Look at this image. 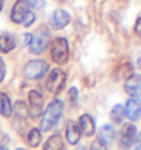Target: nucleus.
I'll return each mask as SVG.
<instances>
[{
  "label": "nucleus",
  "instance_id": "obj_1",
  "mask_svg": "<svg viewBox=\"0 0 141 150\" xmlns=\"http://www.w3.org/2000/svg\"><path fill=\"white\" fill-rule=\"evenodd\" d=\"M64 112V102L55 99L53 102L49 103V106L46 111L43 112V118H41V132H50L53 129Z\"/></svg>",
  "mask_w": 141,
  "mask_h": 150
},
{
  "label": "nucleus",
  "instance_id": "obj_22",
  "mask_svg": "<svg viewBox=\"0 0 141 150\" xmlns=\"http://www.w3.org/2000/svg\"><path fill=\"white\" fill-rule=\"evenodd\" d=\"M5 74H6V65H5V62H3V59L0 58V82H3Z\"/></svg>",
  "mask_w": 141,
  "mask_h": 150
},
{
  "label": "nucleus",
  "instance_id": "obj_21",
  "mask_svg": "<svg viewBox=\"0 0 141 150\" xmlns=\"http://www.w3.org/2000/svg\"><path fill=\"white\" fill-rule=\"evenodd\" d=\"M90 150H106V144L102 143V141L97 138V139H94L91 146H90Z\"/></svg>",
  "mask_w": 141,
  "mask_h": 150
},
{
  "label": "nucleus",
  "instance_id": "obj_5",
  "mask_svg": "<svg viewBox=\"0 0 141 150\" xmlns=\"http://www.w3.org/2000/svg\"><path fill=\"white\" fill-rule=\"evenodd\" d=\"M65 81H67V74L62 71V70L61 68H53L49 73L46 86H47V90L52 94H59L61 91H62L64 85H65Z\"/></svg>",
  "mask_w": 141,
  "mask_h": 150
},
{
  "label": "nucleus",
  "instance_id": "obj_13",
  "mask_svg": "<svg viewBox=\"0 0 141 150\" xmlns=\"http://www.w3.org/2000/svg\"><path fill=\"white\" fill-rule=\"evenodd\" d=\"M79 129H81V134H84V135H86V137L94 135L96 125H94L93 117L88 115V114H84V115H81V118H79Z\"/></svg>",
  "mask_w": 141,
  "mask_h": 150
},
{
  "label": "nucleus",
  "instance_id": "obj_19",
  "mask_svg": "<svg viewBox=\"0 0 141 150\" xmlns=\"http://www.w3.org/2000/svg\"><path fill=\"white\" fill-rule=\"evenodd\" d=\"M41 139H43V135H41V130L40 129H30V132L28 134V143L30 147H38L41 144Z\"/></svg>",
  "mask_w": 141,
  "mask_h": 150
},
{
  "label": "nucleus",
  "instance_id": "obj_29",
  "mask_svg": "<svg viewBox=\"0 0 141 150\" xmlns=\"http://www.w3.org/2000/svg\"><path fill=\"white\" fill-rule=\"evenodd\" d=\"M2 8H3V0H0V11H2Z\"/></svg>",
  "mask_w": 141,
  "mask_h": 150
},
{
  "label": "nucleus",
  "instance_id": "obj_15",
  "mask_svg": "<svg viewBox=\"0 0 141 150\" xmlns=\"http://www.w3.org/2000/svg\"><path fill=\"white\" fill-rule=\"evenodd\" d=\"M15 49V38L11 33H3L0 35V52L3 53H9V52Z\"/></svg>",
  "mask_w": 141,
  "mask_h": 150
},
{
  "label": "nucleus",
  "instance_id": "obj_10",
  "mask_svg": "<svg viewBox=\"0 0 141 150\" xmlns=\"http://www.w3.org/2000/svg\"><path fill=\"white\" fill-rule=\"evenodd\" d=\"M125 115L132 120V121H137L141 115V99H129L126 102V106H125Z\"/></svg>",
  "mask_w": 141,
  "mask_h": 150
},
{
  "label": "nucleus",
  "instance_id": "obj_11",
  "mask_svg": "<svg viewBox=\"0 0 141 150\" xmlns=\"http://www.w3.org/2000/svg\"><path fill=\"white\" fill-rule=\"evenodd\" d=\"M68 23H70V15L64 9H56L53 12V15H52V18H50V26L56 30L64 29Z\"/></svg>",
  "mask_w": 141,
  "mask_h": 150
},
{
  "label": "nucleus",
  "instance_id": "obj_20",
  "mask_svg": "<svg viewBox=\"0 0 141 150\" xmlns=\"http://www.w3.org/2000/svg\"><path fill=\"white\" fill-rule=\"evenodd\" d=\"M15 115L21 120L28 117V106H26L24 102H17L15 103Z\"/></svg>",
  "mask_w": 141,
  "mask_h": 150
},
{
  "label": "nucleus",
  "instance_id": "obj_18",
  "mask_svg": "<svg viewBox=\"0 0 141 150\" xmlns=\"http://www.w3.org/2000/svg\"><path fill=\"white\" fill-rule=\"evenodd\" d=\"M109 117H111L112 123L121 125L123 120H125V106H123V105H115V106H112V109L109 112Z\"/></svg>",
  "mask_w": 141,
  "mask_h": 150
},
{
  "label": "nucleus",
  "instance_id": "obj_23",
  "mask_svg": "<svg viewBox=\"0 0 141 150\" xmlns=\"http://www.w3.org/2000/svg\"><path fill=\"white\" fill-rule=\"evenodd\" d=\"M26 2L29 3V6L32 5L35 8H43L44 5H46V3H44V0H26Z\"/></svg>",
  "mask_w": 141,
  "mask_h": 150
},
{
  "label": "nucleus",
  "instance_id": "obj_24",
  "mask_svg": "<svg viewBox=\"0 0 141 150\" xmlns=\"http://www.w3.org/2000/svg\"><path fill=\"white\" fill-rule=\"evenodd\" d=\"M70 100H72L73 103L77 100V90H76V88H72V90H70Z\"/></svg>",
  "mask_w": 141,
  "mask_h": 150
},
{
  "label": "nucleus",
  "instance_id": "obj_27",
  "mask_svg": "<svg viewBox=\"0 0 141 150\" xmlns=\"http://www.w3.org/2000/svg\"><path fill=\"white\" fill-rule=\"evenodd\" d=\"M30 35H32V33H26V35H24V42H26V44H29V41H30Z\"/></svg>",
  "mask_w": 141,
  "mask_h": 150
},
{
  "label": "nucleus",
  "instance_id": "obj_16",
  "mask_svg": "<svg viewBox=\"0 0 141 150\" xmlns=\"http://www.w3.org/2000/svg\"><path fill=\"white\" fill-rule=\"evenodd\" d=\"M12 103L9 100V97H8L5 93H0V114H2L3 117H11L12 115Z\"/></svg>",
  "mask_w": 141,
  "mask_h": 150
},
{
  "label": "nucleus",
  "instance_id": "obj_9",
  "mask_svg": "<svg viewBox=\"0 0 141 150\" xmlns=\"http://www.w3.org/2000/svg\"><path fill=\"white\" fill-rule=\"evenodd\" d=\"M125 91L134 99H140L141 97V74H132L128 79L125 82Z\"/></svg>",
  "mask_w": 141,
  "mask_h": 150
},
{
  "label": "nucleus",
  "instance_id": "obj_6",
  "mask_svg": "<svg viewBox=\"0 0 141 150\" xmlns=\"http://www.w3.org/2000/svg\"><path fill=\"white\" fill-rule=\"evenodd\" d=\"M47 71H49V64L43 59L30 61L23 68V74L28 79H41Z\"/></svg>",
  "mask_w": 141,
  "mask_h": 150
},
{
  "label": "nucleus",
  "instance_id": "obj_2",
  "mask_svg": "<svg viewBox=\"0 0 141 150\" xmlns=\"http://www.w3.org/2000/svg\"><path fill=\"white\" fill-rule=\"evenodd\" d=\"M11 18L14 23H20L23 26H30L35 21V14H33V11H30V6L26 0H18L12 6Z\"/></svg>",
  "mask_w": 141,
  "mask_h": 150
},
{
  "label": "nucleus",
  "instance_id": "obj_30",
  "mask_svg": "<svg viewBox=\"0 0 141 150\" xmlns=\"http://www.w3.org/2000/svg\"><path fill=\"white\" fill-rule=\"evenodd\" d=\"M77 150H86V149H85V147H79Z\"/></svg>",
  "mask_w": 141,
  "mask_h": 150
},
{
  "label": "nucleus",
  "instance_id": "obj_31",
  "mask_svg": "<svg viewBox=\"0 0 141 150\" xmlns=\"http://www.w3.org/2000/svg\"><path fill=\"white\" fill-rule=\"evenodd\" d=\"M15 150H26V149H15Z\"/></svg>",
  "mask_w": 141,
  "mask_h": 150
},
{
  "label": "nucleus",
  "instance_id": "obj_26",
  "mask_svg": "<svg viewBox=\"0 0 141 150\" xmlns=\"http://www.w3.org/2000/svg\"><path fill=\"white\" fill-rule=\"evenodd\" d=\"M137 144H135V150H141V134L137 135Z\"/></svg>",
  "mask_w": 141,
  "mask_h": 150
},
{
  "label": "nucleus",
  "instance_id": "obj_28",
  "mask_svg": "<svg viewBox=\"0 0 141 150\" xmlns=\"http://www.w3.org/2000/svg\"><path fill=\"white\" fill-rule=\"evenodd\" d=\"M138 68L141 70V56H140V59H138Z\"/></svg>",
  "mask_w": 141,
  "mask_h": 150
},
{
  "label": "nucleus",
  "instance_id": "obj_8",
  "mask_svg": "<svg viewBox=\"0 0 141 150\" xmlns=\"http://www.w3.org/2000/svg\"><path fill=\"white\" fill-rule=\"evenodd\" d=\"M137 135H138L137 126L132 125V123L126 125L125 127L121 129V132H120V146H121L123 149L132 147V144H134L135 139H137Z\"/></svg>",
  "mask_w": 141,
  "mask_h": 150
},
{
  "label": "nucleus",
  "instance_id": "obj_25",
  "mask_svg": "<svg viewBox=\"0 0 141 150\" xmlns=\"http://www.w3.org/2000/svg\"><path fill=\"white\" fill-rule=\"evenodd\" d=\"M135 32H137V35H140V37H141V17L135 23Z\"/></svg>",
  "mask_w": 141,
  "mask_h": 150
},
{
  "label": "nucleus",
  "instance_id": "obj_12",
  "mask_svg": "<svg viewBox=\"0 0 141 150\" xmlns=\"http://www.w3.org/2000/svg\"><path fill=\"white\" fill-rule=\"evenodd\" d=\"M81 129H79V125L76 121L73 120H70L67 123V127H65V137H67V141L70 144H77L79 143V139H81Z\"/></svg>",
  "mask_w": 141,
  "mask_h": 150
},
{
  "label": "nucleus",
  "instance_id": "obj_4",
  "mask_svg": "<svg viewBox=\"0 0 141 150\" xmlns=\"http://www.w3.org/2000/svg\"><path fill=\"white\" fill-rule=\"evenodd\" d=\"M68 42L65 38H55L50 44V55L56 64H65L68 61Z\"/></svg>",
  "mask_w": 141,
  "mask_h": 150
},
{
  "label": "nucleus",
  "instance_id": "obj_17",
  "mask_svg": "<svg viewBox=\"0 0 141 150\" xmlns=\"http://www.w3.org/2000/svg\"><path fill=\"white\" fill-rule=\"evenodd\" d=\"M44 150H64V141H62V137L59 134L56 135H52L46 144H44Z\"/></svg>",
  "mask_w": 141,
  "mask_h": 150
},
{
  "label": "nucleus",
  "instance_id": "obj_7",
  "mask_svg": "<svg viewBox=\"0 0 141 150\" xmlns=\"http://www.w3.org/2000/svg\"><path fill=\"white\" fill-rule=\"evenodd\" d=\"M28 100H29L28 114H29L32 118H38L41 114H43V103H44L43 94L38 93V91H35V90H32V91H29Z\"/></svg>",
  "mask_w": 141,
  "mask_h": 150
},
{
  "label": "nucleus",
  "instance_id": "obj_3",
  "mask_svg": "<svg viewBox=\"0 0 141 150\" xmlns=\"http://www.w3.org/2000/svg\"><path fill=\"white\" fill-rule=\"evenodd\" d=\"M49 41H50V35L47 29H38L35 33L30 35V41H29V50L32 52L33 55H40L43 53L46 47L49 46Z\"/></svg>",
  "mask_w": 141,
  "mask_h": 150
},
{
  "label": "nucleus",
  "instance_id": "obj_14",
  "mask_svg": "<svg viewBox=\"0 0 141 150\" xmlns=\"http://www.w3.org/2000/svg\"><path fill=\"white\" fill-rule=\"evenodd\" d=\"M114 138H115V130H114V127L111 125H103L99 130V139L105 144H109L114 141Z\"/></svg>",
  "mask_w": 141,
  "mask_h": 150
}]
</instances>
